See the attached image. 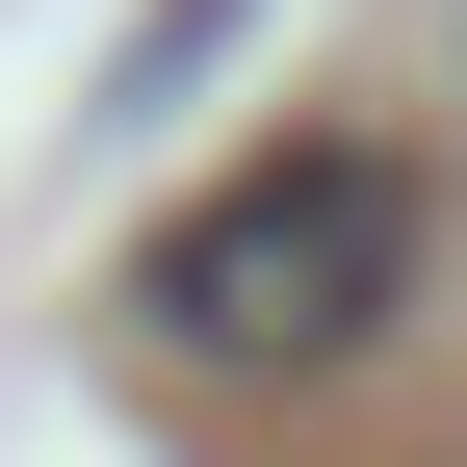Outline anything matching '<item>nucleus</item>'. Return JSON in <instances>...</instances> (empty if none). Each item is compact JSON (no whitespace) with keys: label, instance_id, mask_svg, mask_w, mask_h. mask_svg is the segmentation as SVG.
I'll use <instances>...</instances> for the list:
<instances>
[{"label":"nucleus","instance_id":"obj_1","mask_svg":"<svg viewBox=\"0 0 467 467\" xmlns=\"http://www.w3.org/2000/svg\"><path fill=\"white\" fill-rule=\"evenodd\" d=\"M130 312H156V364H364L416 312V156L389 130H260L234 182H182L130 234Z\"/></svg>","mask_w":467,"mask_h":467}]
</instances>
